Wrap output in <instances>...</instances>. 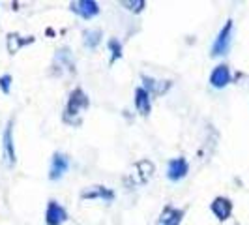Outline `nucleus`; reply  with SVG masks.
<instances>
[{
	"label": "nucleus",
	"mask_w": 249,
	"mask_h": 225,
	"mask_svg": "<svg viewBox=\"0 0 249 225\" xmlns=\"http://www.w3.org/2000/svg\"><path fill=\"white\" fill-rule=\"evenodd\" d=\"M231 32H232V23L229 21L227 25H225V28L219 32V36H217V39H215V43H213L212 47V55H225L227 51H229V45H231Z\"/></svg>",
	"instance_id": "1"
},
{
	"label": "nucleus",
	"mask_w": 249,
	"mask_h": 225,
	"mask_svg": "<svg viewBox=\"0 0 249 225\" xmlns=\"http://www.w3.org/2000/svg\"><path fill=\"white\" fill-rule=\"evenodd\" d=\"M135 105L141 114H148L150 112V94L144 88H137L135 92Z\"/></svg>",
	"instance_id": "9"
},
{
	"label": "nucleus",
	"mask_w": 249,
	"mask_h": 225,
	"mask_svg": "<svg viewBox=\"0 0 249 225\" xmlns=\"http://www.w3.org/2000/svg\"><path fill=\"white\" fill-rule=\"evenodd\" d=\"M231 210H232V206H231V201L229 199L217 197V199L212 203V212L215 214L219 220H227V218L231 216Z\"/></svg>",
	"instance_id": "8"
},
{
	"label": "nucleus",
	"mask_w": 249,
	"mask_h": 225,
	"mask_svg": "<svg viewBox=\"0 0 249 225\" xmlns=\"http://www.w3.org/2000/svg\"><path fill=\"white\" fill-rule=\"evenodd\" d=\"M187 175V162L184 158H178V160H173L171 165H169V178L171 180H180Z\"/></svg>",
	"instance_id": "7"
},
{
	"label": "nucleus",
	"mask_w": 249,
	"mask_h": 225,
	"mask_svg": "<svg viewBox=\"0 0 249 225\" xmlns=\"http://www.w3.org/2000/svg\"><path fill=\"white\" fill-rule=\"evenodd\" d=\"M0 87L4 92H10V75H4L2 79H0Z\"/></svg>",
	"instance_id": "14"
},
{
	"label": "nucleus",
	"mask_w": 249,
	"mask_h": 225,
	"mask_svg": "<svg viewBox=\"0 0 249 225\" xmlns=\"http://www.w3.org/2000/svg\"><path fill=\"white\" fill-rule=\"evenodd\" d=\"M88 105V98L83 94V90H75L71 94V100L68 105V114H79L81 109H85Z\"/></svg>",
	"instance_id": "4"
},
{
	"label": "nucleus",
	"mask_w": 249,
	"mask_h": 225,
	"mask_svg": "<svg viewBox=\"0 0 249 225\" xmlns=\"http://www.w3.org/2000/svg\"><path fill=\"white\" fill-rule=\"evenodd\" d=\"M71 8H73L79 15H83L85 19H90V17L98 15V12H100L98 4H96V2H92V0H81V2H75Z\"/></svg>",
	"instance_id": "3"
},
{
	"label": "nucleus",
	"mask_w": 249,
	"mask_h": 225,
	"mask_svg": "<svg viewBox=\"0 0 249 225\" xmlns=\"http://www.w3.org/2000/svg\"><path fill=\"white\" fill-rule=\"evenodd\" d=\"M83 197H107V199H112V193L107 191V189H103V188H100L96 191H87Z\"/></svg>",
	"instance_id": "12"
},
{
	"label": "nucleus",
	"mask_w": 249,
	"mask_h": 225,
	"mask_svg": "<svg viewBox=\"0 0 249 225\" xmlns=\"http://www.w3.org/2000/svg\"><path fill=\"white\" fill-rule=\"evenodd\" d=\"M68 158L62 156V154H54V158H53V165H51V178L53 180H56V178H60V176L68 171Z\"/></svg>",
	"instance_id": "5"
},
{
	"label": "nucleus",
	"mask_w": 249,
	"mask_h": 225,
	"mask_svg": "<svg viewBox=\"0 0 249 225\" xmlns=\"http://www.w3.org/2000/svg\"><path fill=\"white\" fill-rule=\"evenodd\" d=\"M111 49L114 51L112 53V56L116 58V56H120V45H116V41H111Z\"/></svg>",
	"instance_id": "15"
},
{
	"label": "nucleus",
	"mask_w": 249,
	"mask_h": 225,
	"mask_svg": "<svg viewBox=\"0 0 249 225\" xmlns=\"http://www.w3.org/2000/svg\"><path fill=\"white\" fill-rule=\"evenodd\" d=\"M184 212L182 210H173V208H167L161 214V225H178L182 220Z\"/></svg>",
	"instance_id": "11"
},
{
	"label": "nucleus",
	"mask_w": 249,
	"mask_h": 225,
	"mask_svg": "<svg viewBox=\"0 0 249 225\" xmlns=\"http://www.w3.org/2000/svg\"><path fill=\"white\" fill-rule=\"evenodd\" d=\"M4 150H6V162L12 165L15 162V150H13V141H12V130L10 126L4 131Z\"/></svg>",
	"instance_id": "10"
},
{
	"label": "nucleus",
	"mask_w": 249,
	"mask_h": 225,
	"mask_svg": "<svg viewBox=\"0 0 249 225\" xmlns=\"http://www.w3.org/2000/svg\"><path fill=\"white\" fill-rule=\"evenodd\" d=\"M66 210H64L62 206L58 205V203H54V201H51L49 206H47V224L49 225H62L66 222Z\"/></svg>",
	"instance_id": "2"
},
{
	"label": "nucleus",
	"mask_w": 249,
	"mask_h": 225,
	"mask_svg": "<svg viewBox=\"0 0 249 225\" xmlns=\"http://www.w3.org/2000/svg\"><path fill=\"white\" fill-rule=\"evenodd\" d=\"M98 41H100V32H98V30H94V32H88V34H87V43L90 45V47L98 45Z\"/></svg>",
	"instance_id": "13"
},
{
	"label": "nucleus",
	"mask_w": 249,
	"mask_h": 225,
	"mask_svg": "<svg viewBox=\"0 0 249 225\" xmlns=\"http://www.w3.org/2000/svg\"><path fill=\"white\" fill-rule=\"evenodd\" d=\"M229 81H231V72H229V68H227V66H223V64H221V66H217V68L212 72L210 83H212L215 88L225 87Z\"/></svg>",
	"instance_id": "6"
}]
</instances>
